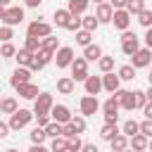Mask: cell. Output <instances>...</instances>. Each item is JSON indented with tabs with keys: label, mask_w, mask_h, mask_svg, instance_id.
Here are the masks:
<instances>
[{
	"label": "cell",
	"mask_w": 152,
	"mask_h": 152,
	"mask_svg": "<svg viewBox=\"0 0 152 152\" xmlns=\"http://www.w3.org/2000/svg\"><path fill=\"white\" fill-rule=\"evenodd\" d=\"M83 86H86V93L88 95H97L100 90H102V76H86V81H83Z\"/></svg>",
	"instance_id": "15"
},
{
	"label": "cell",
	"mask_w": 152,
	"mask_h": 152,
	"mask_svg": "<svg viewBox=\"0 0 152 152\" xmlns=\"http://www.w3.org/2000/svg\"><path fill=\"white\" fill-rule=\"evenodd\" d=\"M88 5H90V0H69L66 10H69L71 14H83V12L88 10Z\"/></svg>",
	"instance_id": "21"
},
{
	"label": "cell",
	"mask_w": 152,
	"mask_h": 152,
	"mask_svg": "<svg viewBox=\"0 0 152 152\" xmlns=\"http://www.w3.org/2000/svg\"><path fill=\"white\" fill-rule=\"evenodd\" d=\"M112 24H114V28L126 31V28L131 26V14H128V10H126V7L114 10V12H112Z\"/></svg>",
	"instance_id": "6"
},
{
	"label": "cell",
	"mask_w": 152,
	"mask_h": 152,
	"mask_svg": "<svg viewBox=\"0 0 152 152\" xmlns=\"http://www.w3.org/2000/svg\"><path fill=\"white\" fill-rule=\"evenodd\" d=\"M100 109V100H97V95H83L81 97V114L83 116H93L95 112Z\"/></svg>",
	"instance_id": "9"
},
{
	"label": "cell",
	"mask_w": 152,
	"mask_h": 152,
	"mask_svg": "<svg viewBox=\"0 0 152 152\" xmlns=\"http://www.w3.org/2000/svg\"><path fill=\"white\" fill-rule=\"evenodd\" d=\"M52 95L50 93H38L36 100H33V114H50L52 109Z\"/></svg>",
	"instance_id": "5"
},
{
	"label": "cell",
	"mask_w": 152,
	"mask_h": 152,
	"mask_svg": "<svg viewBox=\"0 0 152 152\" xmlns=\"http://www.w3.org/2000/svg\"><path fill=\"white\" fill-rule=\"evenodd\" d=\"M26 81H31V69H28V66H17V69L12 71V76H10L12 88H17V86H21V83H26Z\"/></svg>",
	"instance_id": "12"
},
{
	"label": "cell",
	"mask_w": 152,
	"mask_h": 152,
	"mask_svg": "<svg viewBox=\"0 0 152 152\" xmlns=\"http://www.w3.org/2000/svg\"><path fill=\"white\" fill-rule=\"evenodd\" d=\"M112 95L119 100V107H124V109H128V112L135 109V97H133L131 90H121V88H119V90H114Z\"/></svg>",
	"instance_id": "11"
},
{
	"label": "cell",
	"mask_w": 152,
	"mask_h": 152,
	"mask_svg": "<svg viewBox=\"0 0 152 152\" xmlns=\"http://www.w3.org/2000/svg\"><path fill=\"white\" fill-rule=\"evenodd\" d=\"M102 112H104V114H119V100H116L114 95L107 97L104 104H102Z\"/></svg>",
	"instance_id": "30"
},
{
	"label": "cell",
	"mask_w": 152,
	"mask_h": 152,
	"mask_svg": "<svg viewBox=\"0 0 152 152\" xmlns=\"http://www.w3.org/2000/svg\"><path fill=\"white\" fill-rule=\"evenodd\" d=\"M112 10H119V7H126V0H109Z\"/></svg>",
	"instance_id": "51"
},
{
	"label": "cell",
	"mask_w": 152,
	"mask_h": 152,
	"mask_svg": "<svg viewBox=\"0 0 152 152\" xmlns=\"http://www.w3.org/2000/svg\"><path fill=\"white\" fill-rule=\"evenodd\" d=\"M64 28H66V31H78V28H81V14H71Z\"/></svg>",
	"instance_id": "40"
},
{
	"label": "cell",
	"mask_w": 152,
	"mask_h": 152,
	"mask_svg": "<svg viewBox=\"0 0 152 152\" xmlns=\"http://www.w3.org/2000/svg\"><path fill=\"white\" fill-rule=\"evenodd\" d=\"M112 5L109 2H97V10H95V17H97V21L100 24H107V21H112Z\"/></svg>",
	"instance_id": "16"
},
{
	"label": "cell",
	"mask_w": 152,
	"mask_h": 152,
	"mask_svg": "<svg viewBox=\"0 0 152 152\" xmlns=\"http://www.w3.org/2000/svg\"><path fill=\"white\" fill-rule=\"evenodd\" d=\"M66 145H69V138H64V135H55L50 142L52 152H66Z\"/></svg>",
	"instance_id": "27"
},
{
	"label": "cell",
	"mask_w": 152,
	"mask_h": 152,
	"mask_svg": "<svg viewBox=\"0 0 152 152\" xmlns=\"http://www.w3.org/2000/svg\"><path fill=\"white\" fill-rule=\"evenodd\" d=\"M43 5V0H26V7H38Z\"/></svg>",
	"instance_id": "54"
},
{
	"label": "cell",
	"mask_w": 152,
	"mask_h": 152,
	"mask_svg": "<svg viewBox=\"0 0 152 152\" xmlns=\"http://www.w3.org/2000/svg\"><path fill=\"white\" fill-rule=\"evenodd\" d=\"M69 124L74 126V131H76V133H83V131H86V116H71V119H69Z\"/></svg>",
	"instance_id": "38"
},
{
	"label": "cell",
	"mask_w": 152,
	"mask_h": 152,
	"mask_svg": "<svg viewBox=\"0 0 152 152\" xmlns=\"http://www.w3.org/2000/svg\"><path fill=\"white\" fill-rule=\"evenodd\" d=\"M90 38H93V31H88V28H78V31H76V43H78V45L86 48V45L90 43Z\"/></svg>",
	"instance_id": "32"
},
{
	"label": "cell",
	"mask_w": 152,
	"mask_h": 152,
	"mask_svg": "<svg viewBox=\"0 0 152 152\" xmlns=\"http://www.w3.org/2000/svg\"><path fill=\"white\" fill-rule=\"evenodd\" d=\"M152 62V48H138L133 55H131V64L135 66V69H142V66H147Z\"/></svg>",
	"instance_id": "3"
},
{
	"label": "cell",
	"mask_w": 152,
	"mask_h": 152,
	"mask_svg": "<svg viewBox=\"0 0 152 152\" xmlns=\"http://www.w3.org/2000/svg\"><path fill=\"white\" fill-rule=\"evenodd\" d=\"M116 133H119L116 124H107V121H104V126L100 128V135H102V140H107V142H109V140H112V138H114Z\"/></svg>",
	"instance_id": "26"
},
{
	"label": "cell",
	"mask_w": 152,
	"mask_h": 152,
	"mask_svg": "<svg viewBox=\"0 0 152 152\" xmlns=\"http://www.w3.org/2000/svg\"><path fill=\"white\" fill-rule=\"evenodd\" d=\"M69 17H71L69 10H55V17H52V19H55V24H57L59 28H64L66 21H69Z\"/></svg>",
	"instance_id": "28"
},
{
	"label": "cell",
	"mask_w": 152,
	"mask_h": 152,
	"mask_svg": "<svg viewBox=\"0 0 152 152\" xmlns=\"http://www.w3.org/2000/svg\"><path fill=\"white\" fill-rule=\"evenodd\" d=\"M145 95H147V102H152V86H150V90H147Z\"/></svg>",
	"instance_id": "56"
},
{
	"label": "cell",
	"mask_w": 152,
	"mask_h": 152,
	"mask_svg": "<svg viewBox=\"0 0 152 152\" xmlns=\"http://www.w3.org/2000/svg\"><path fill=\"white\" fill-rule=\"evenodd\" d=\"M52 59H55L57 69H66V66L71 64V59H74V50H71V48H66V45H64V48H57Z\"/></svg>",
	"instance_id": "8"
},
{
	"label": "cell",
	"mask_w": 152,
	"mask_h": 152,
	"mask_svg": "<svg viewBox=\"0 0 152 152\" xmlns=\"http://www.w3.org/2000/svg\"><path fill=\"white\" fill-rule=\"evenodd\" d=\"M142 112H145V119H152V102H145Z\"/></svg>",
	"instance_id": "50"
},
{
	"label": "cell",
	"mask_w": 152,
	"mask_h": 152,
	"mask_svg": "<svg viewBox=\"0 0 152 152\" xmlns=\"http://www.w3.org/2000/svg\"><path fill=\"white\" fill-rule=\"evenodd\" d=\"M147 81H150V86H152V71H150V76H147Z\"/></svg>",
	"instance_id": "59"
},
{
	"label": "cell",
	"mask_w": 152,
	"mask_h": 152,
	"mask_svg": "<svg viewBox=\"0 0 152 152\" xmlns=\"http://www.w3.org/2000/svg\"><path fill=\"white\" fill-rule=\"evenodd\" d=\"M17 93H19V97H24V100H36V95H38V86H33L31 81H26V83L17 86Z\"/></svg>",
	"instance_id": "17"
},
{
	"label": "cell",
	"mask_w": 152,
	"mask_h": 152,
	"mask_svg": "<svg viewBox=\"0 0 152 152\" xmlns=\"http://www.w3.org/2000/svg\"><path fill=\"white\" fill-rule=\"evenodd\" d=\"M74 86H76V81H74L71 76H64V78L57 81V90H59L62 95H71V93H74Z\"/></svg>",
	"instance_id": "19"
},
{
	"label": "cell",
	"mask_w": 152,
	"mask_h": 152,
	"mask_svg": "<svg viewBox=\"0 0 152 152\" xmlns=\"http://www.w3.org/2000/svg\"><path fill=\"white\" fill-rule=\"evenodd\" d=\"M2 24H7V26H17V24H21L24 21V10L19 7V5H7L5 7V12H2V19H0Z\"/></svg>",
	"instance_id": "2"
},
{
	"label": "cell",
	"mask_w": 152,
	"mask_h": 152,
	"mask_svg": "<svg viewBox=\"0 0 152 152\" xmlns=\"http://www.w3.org/2000/svg\"><path fill=\"white\" fill-rule=\"evenodd\" d=\"M97 66H100L102 74H104V71H112V69H114V57H104V55H102V57L97 59Z\"/></svg>",
	"instance_id": "37"
},
{
	"label": "cell",
	"mask_w": 152,
	"mask_h": 152,
	"mask_svg": "<svg viewBox=\"0 0 152 152\" xmlns=\"http://www.w3.org/2000/svg\"><path fill=\"white\" fill-rule=\"evenodd\" d=\"M31 57H33V52H31V50H26V48H21V50H17V52H14V59L19 62V66H28Z\"/></svg>",
	"instance_id": "25"
},
{
	"label": "cell",
	"mask_w": 152,
	"mask_h": 152,
	"mask_svg": "<svg viewBox=\"0 0 152 152\" xmlns=\"http://www.w3.org/2000/svg\"><path fill=\"white\" fill-rule=\"evenodd\" d=\"M28 69H31V71H40V69H45V62L33 52V57H31V62H28Z\"/></svg>",
	"instance_id": "44"
},
{
	"label": "cell",
	"mask_w": 152,
	"mask_h": 152,
	"mask_svg": "<svg viewBox=\"0 0 152 152\" xmlns=\"http://www.w3.org/2000/svg\"><path fill=\"white\" fill-rule=\"evenodd\" d=\"M33 116H36V121H38V126H43V128H45V126L50 124V114H33Z\"/></svg>",
	"instance_id": "48"
},
{
	"label": "cell",
	"mask_w": 152,
	"mask_h": 152,
	"mask_svg": "<svg viewBox=\"0 0 152 152\" xmlns=\"http://www.w3.org/2000/svg\"><path fill=\"white\" fill-rule=\"evenodd\" d=\"M14 109H19V104H17L14 97H2L0 100V114H12Z\"/></svg>",
	"instance_id": "23"
},
{
	"label": "cell",
	"mask_w": 152,
	"mask_h": 152,
	"mask_svg": "<svg viewBox=\"0 0 152 152\" xmlns=\"http://www.w3.org/2000/svg\"><path fill=\"white\" fill-rule=\"evenodd\" d=\"M138 48H140V45H138V36H135V33H131V31L126 28V31L121 33V50H124V55H128V57H131Z\"/></svg>",
	"instance_id": "7"
},
{
	"label": "cell",
	"mask_w": 152,
	"mask_h": 152,
	"mask_svg": "<svg viewBox=\"0 0 152 152\" xmlns=\"http://www.w3.org/2000/svg\"><path fill=\"white\" fill-rule=\"evenodd\" d=\"M14 52H17V48H14L10 40H5L2 48H0V57H14Z\"/></svg>",
	"instance_id": "43"
},
{
	"label": "cell",
	"mask_w": 152,
	"mask_h": 152,
	"mask_svg": "<svg viewBox=\"0 0 152 152\" xmlns=\"http://www.w3.org/2000/svg\"><path fill=\"white\" fill-rule=\"evenodd\" d=\"M104 121L107 124H116L119 121V114H104Z\"/></svg>",
	"instance_id": "53"
},
{
	"label": "cell",
	"mask_w": 152,
	"mask_h": 152,
	"mask_svg": "<svg viewBox=\"0 0 152 152\" xmlns=\"http://www.w3.org/2000/svg\"><path fill=\"white\" fill-rule=\"evenodd\" d=\"M12 38H14V26H7V24L0 26V40L5 43V40H12Z\"/></svg>",
	"instance_id": "45"
},
{
	"label": "cell",
	"mask_w": 152,
	"mask_h": 152,
	"mask_svg": "<svg viewBox=\"0 0 152 152\" xmlns=\"http://www.w3.org/2000/svg\"><path fill=\"white\" fill-rule=\"evenodd\" d=\"M133 97H135V107H138V109H142V107H145V102H147V95H145L142 90H133Z\"/></svg>",
	"instance_id": "46"
},
{
	"label": "cell",
	"mask_w": 152,
	"mask_h": 152,
	"mask_svg": "<svg viewBox=\"0 0 152 152\" xmlns=\"http://www.w3.org/2000/svg\"><path fill=\"white\" fill-rule=\"evenodd\" d=\"M2 12H5V7H2V5H0V19H2Z\"/></svg>",
	"instance_id": "60"
},
{
	"label": "cell",
	"mask_w": 152,
	"mask_h": 152,
	"mask_svg": "<svg viewBox=\"0 0 152 152\" xmlns=\"http://www.w3.org/2000/svg\"><path fill=\"white\" fill-rule=\"evenodd\" d=\"M45 138H48V133H45V128H43V126H36V128L31 131V142L43 145V142H45Z\"/></svg>",
	"instance_id": "33"
},
{
	"label": "cell",
	"mask_w": 152,
	"mask_h": 152,
	"mask_svg": "<svg viewBox=\"0 0 152 152\" xmlns=\"http://www.w3.org/2000/svg\"><path fill=\"white\" fill-rule=\"evenodd\" d=\"M81 147H83V142H81L78 133H76V135H71V138H69V145H66V152H78Z\"/></svg>",
	"instance_id": "42"
},
{
	"label": "cell",
	"mask_w": 152,
	"mask_h": 152,
	"mask_svg": "<svg viewBox=\"0 0 152 152\" xmlns=\"http://www.w3.org/2000/svg\"><path fill=\"white\" fill-rule=\"evenodd\" d=\"M95 2H104V0H95Z\"/></svg>",
	"instance_id": "61"
},
{
	"label": "cell",
	"mask_w": 152,
	"mask_h": 152,
	"mask_svg": "<svg viewBox=\"0 0 152 152\" xmlns=\"http://www.w3.org/2000/svg\"><path fill=\"white\" fill-rule=\"evenodd\" d=\"M69 66H71V78L74 81H86V76H88V59L86 57H74Z\"/></svg>",
	"instance_id": "4"
},
{
	"label": "cell",
	"mask_w": 152,
	"mask_h": 152,
	"mask_svg": "<svg viewBox=\"0 0 152 152\" xmlns=\"http://www.w3.org/2000/svg\"><path fill=\"white\" fill-rule=\"evenodd\" d=\"M40 48H43V50H48V52H55V50L59 48V38H55V36L50 33V36H45V38L40 40Z\"/></svg>",
	"instance_id": "24"
},
{
	"label": "cell",
	"mask_w": 152,
	"mask_h": 152,
	"mask_svg": "<svg viewBox=\"0 0 152 152\" xmlns=\"http://www.w3.org/2000/svg\"><path fill=\"white\" fill-rule=\"evenodd\" d=\"M140 126V133L142 135H147V138H152V119H145L142 124H138Z\"/></svg>",
	"instance_id": "47"
},
{
	"label": "cell",
	"mask_w": 152,
	"mask_h": 152,
	"mask_svg": "<svg viewBox=\"0 0 152 152\" xmlns=\"http://www.w3.org/2000/svg\"><path fill=\"white\" fill-rule=\"evenodd\" d=\"M50 119H52V121H59V124H66V121L71 119V112H69L66 104H52V109H50Z\"/></svg>",
	"instance_id": "14"
},
{
	"label": "cell",
	"mask_w": 152,
	"mask_h": 152,
	"mask_svg": "<svg viewBox=\"0 0 152 152\" xmlns=\"http://www.w3.org/2000/svg\"><path fill=\"white\" fill-rule=\"evenodd\" d=\"M83 57H86L88 62H97V59L102 57V48H100V45L88 43V45H86V50H83Z\"/></svg>",
	"instance_id": "18"
},
{
	"label": "cell",
	"mask_w": 152,
	"mask_h": 152,
	"mask_svg": "<svg viewBox=\"0 0 152 152\" xmlns=\"http://www.w3.org/2000/svg\"><path fill=\"white\" fill-rule=\"evenodd\" d=\"M128 145H131L133 150H145V147H147V135H142V133L138 131L135 135L128 138Z\"/></svg>",
	"instance_id": "22"
},
{
	"label": "cell",
	"mask_w": 152,
	"mask_h": 152,
	"mask_svg": "<svg viewBox=\"0 0 152 152\" xmlns=\"http://www.w3.org/2000/svg\"><path fill=\"white\" fill-rule=\"evenodd\" d=\"M7 135H10V124L0 121V140H2V138H7Z\"/></svg>",
	"instance_id": "49"
},
{
	"label": "cell",
	"mask_w": 152,
	"mask_h": 152,
	"mask_svg": "<svg viewBox=\"0 0 152 152\" xmlns=\"http://www.w3.org/2000/svg\"><path fill=\"white\" fill-rule=\"evenodd\" d=\"M147 147H150V150H152V138H150V140H147Z\"/></svg>",
	"instance_id": "58"
},
{
	"label": "cell",
	"mask_w": 152,
	"mask_h": 152,
	"mask_svg": "<svg viewBox=\"0 0 152 152\" xmlns=\"http://www.w3.org/2000/svg\"><path fill=\"white\" fill-rule=\"evenodd\" d=\"M145 45L152 48V26H147V33H145Z\"/></svg>",
	"instance_id": "52"
},
{
	"label": "cell",
	"mask_w": 152,
	"mask_h": 152,
	"mask_svg": "<svg viewBox=\"0 0 152 152\" xmlns=\"http://www.w3.org/2000/svg\"><path fill=\"white\" fill-rule=\"evenodd\" d=\"M126 10H128V14L133 17V14H138L140 10H145V0H126Z\"/></svg>",
	"instance_id": "34"
},
{
	"label": "cell",
	"mask_w": 152,
	"mask_h": 152,
	"mask_svg": "<svg viewBox=\"0 0 152 152\" xmlns=\"http://www.w3.org/2000/svg\"><path fill=\"white\" fill-rule=\"evenodd\" d=\"M138 131H140V126H138V121H133V119H128V121L124 124V128H121V133H124V135H128V138H131V135H135Z\"/></svg>",
	"instance_id": "35"
},
{
	"label": "cell",
	"mask_w": 152,
	"mask_h": 152,
	"mask_svg": "<svg viewBox=\"0 0 152 152\" xmlns=\"http://www.w3.org/2000/svg\"><path fill=\"white\" fill-rule=\"evenodd\" d=\"M100 26V21H97V17L95 14H88V17H81V28H88V31H95Z\"/></svg>",
	"instance_id": "31"
},
{
	"label": "cell",
	"mask_w": 152,
	"mask_h": 152,
	"mask_svg": "<svg viewBox=\"0 0 152 152\" xmlns=\"http://www.w3.org/2000/svg\"><path fill=\"white\" fill-rule=\"evenodd\" d=\"M109 145H112V150H116V152H121V150H126L128 147V135H124L121 131L109 140Z\"/></svg>",
	"instance_id": "20"
},
{
	"label": "cell",
	"mask_w": 152,
	"mask_h": 152,
	"mask_svg": "<svg viewBox=\"0 0 152 152\" xmlns=\"http://www.w3.org/2000/svg\"><path fill=\"white\" fill-rule=\"evenodd\" d=\"M26 50H31V52H38L40 50V38H36V36H26V45H24Z\"/></svg>",
	"instance_id": "41"
},
{
	"label": "cell",
	"mask_w": 152,
	"mask_h": 152,
	"mask_svg": "<svg viewBox=\"0 0 152 152\" xmlns=\"http://www.w3.org/2000/svg\"><path fill=\"white\" fill-rule=\"evenodd\" d=\"M135 17H138V21H140L145 28H147V26H152V10H147V7H145V10H140Z\"/></svg>",
	"instance_id": "36"
},
{
	"label": "cell",
	"mask_w": 152,
	"mask_h": 152,
	"mask_svg": "<svg viewBox=\"0 0 152 152\" xmlns=\"http://www.w3.org/2000/svg\"><path fill=\"white\" fill-rule=\"evenodd\" d=\"M26 33L28 36H36V38H45V36L52 33V26L48 21H31L28 28H26Z\"/></svg>",
	"instance_id": "10"
},
{
	"label": "cell",
	"mask_w": 152,
	"mask_h": 152,
	"mask_svg": "<svg viewBox=\"0 0 152 152\" xmlns=\"http://www.w3.org/2000/svg\"><path fill=\"white\" fill-rule=\"evenodd\" d=\"M81 150H86V152H97V147H95V145H90V142H88V145H83Z\"/></svg>",
	"instance_id": "55"
},
{
	"label": "cell",
	"mask_w": 152,
	"mask_h": 152,
	"mask_svg": "<svg viewBox=\"0 0 152 152\" xmlns=\"http://www.w3.org/2000/svg\"><path fill=\"white\" fill-rule=\"evenodd\" d=\"M116 74H119L121 81H133V78H135V66H133V64H124Z\"/></svg>",
	"instance_id": "29"
},
{
	"label": "cell",
	"mask_w": 152,
	"mask_h": 152,
	"mask_svg": "<svg viewBox=\"0 0 152 152\" xmlns=\"http://www.w3.org/2000/svg\"><path fill=\"white\" fill-rule=\"evenodd\" d=\"M102 88H104L107 93L119 90V88H121V78H119V74H114V71H104V76H102Z\"/></svg>",
	"instance_id": "13"
},
{
	"label": "cell",
	"mask_w": 152,
	"mask_h": 152,
	"mask_svg": "<svg viewBox=\"0 0 152 152\" xmlns=\"http://www.w3.org/2000/svg\"><path fill=\"white\" fill-rule=\"evenodd\" d=\"M45 133H48L50 138H55V135H62V124H59V121H50V124L45 126Z\"/></svg>",
	"instance_id": "39"
},
{
	"label": "cell",
	"mask_w": 152,
	"mask_h": 152,
	"mask_svg": "<svg viewBox=\"0 0 152 152\" xmlns=\"http://www.w3.org/2000/svg\"><path fill=\"white\" fill-rule=\"evenodd\" d=\"M31 119H33V112H28V109H14L10 114V131H19V128L28 126Z\"/></svg>",
	"instance_id": "1"
},
{
	"label": "cell",
	"mask_w": 152,
	"mask_h": 152,
	"mask_svg": "<svg viewBox=\"0 0 152 152\" xmlns=\"http://www.w3.org/2000/svg\"><path fill=\"white\" fill-rule=\"evenodd\" d=\"M10 2H12V0H0V5H2V7H7Z\"/></svg>",
	"instance_id": "57"
}]
</instances>
